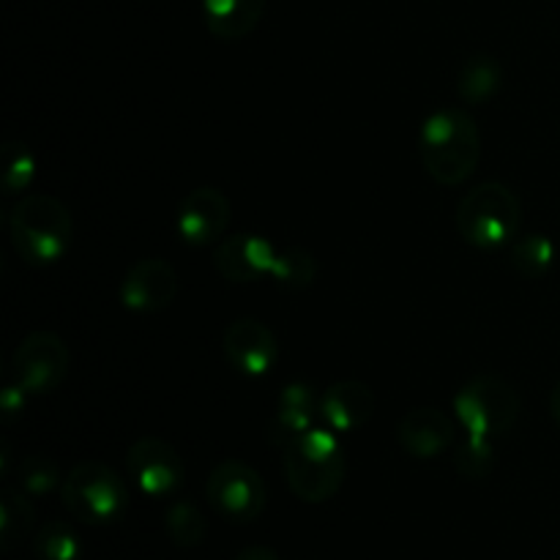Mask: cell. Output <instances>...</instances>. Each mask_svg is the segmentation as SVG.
<instances>
[{"label": "cell", "mask_w": 560, "mask_h": 560, "mask_svg": "<svg viewBox=\"0 0 560 560\" xmlns=\"http://www.w3.org/2000/svg\"><path fill=\"white\" fill-rule=\"evenodd\" d=\"M320 413V402L315 399V392L306 383H290L282 388L277 399L271 421V443L279 448L288 446L299 435L315 427V416Z\"/></svg>", "instance_id": "obj_16"}, {"label": "cell", "mask_w": 560, "mask_h": 560, "mask_svg": "<svg viewBox=\"0 0 560 560\" xmlns=\"http://www.w3.org/2000/svg\"><path fill=\"white\" fill-rule=\"evenodd\" d=\"M317 277V262L301 246H284L279 249L277 268H273V282L282 284L288 290H301L310 288Z\"/></svg>", "instance_id": "obj_25"}, {"label": "cell", "mask_w": 560, "mask_h": 560, "mask_svg": "<svg viewBox=\"0 0 560 560\" xmlns=\"http://www.w3.org/2000/svg\"><path fill=\"white\" fill-rule=\"evenodd\" d=\"M71 353L63 337L52 331H33L14 348L9 377L20 383L31 397H44L60 388L69 375Z\"/></svg>", "instance_id": "obj_7"}, {"label": "cell", "mask_w": 560, "mask_h": 560, "mask_svg": "<svg viewBox=\"0 0 560 560\" xmlns=\"http://www.w3.org/2000/svg\"><path fill=\"white\" fill-rule=\"evenodd\" d=\"M60 498H63L71 517L102 528V525L118 523L124 517L131 495L118 470L96 463V459H85L66 474Z\"/></svg>", "instance_id": "obj_5"}, {"label": "cell", "mask_w": 560, "mask_h": 560, "mask_svg": "<svg viewBox=\"0 0 560 560\" xmlns=\"http://www.w3.org/2000/svg\"><path fill=\"white\" fill-rule=\"evenodd\" d=\"M419 156L435 184H465L481 162V131L474 115L459 107L432 113L421 124Z\"/></svg>", "instance_id": "obj_1"}, {"label": "cell", "mask_w": 560, "mask_h": 560, "mask_svg": "<svg viewBox=\"0 0 560 560\" xmlns=\"http://www.w3.org/2000/svg\"><path fill=\"white\" fill-rule=\"evenodd\" d=\"M399 446L416 459H435L454 446L457 438V424L443 413L441 408L421 405V408L408 410L399 421Z\"/></svg>", "instance_id": "obj_14"}, {"label": "cell", "mask_w": 560, "mask_h": 560, "mask_svg": "<svg viewBox=\"0 0 560 560\" xmlns=\"http://www.w3.org/2000/svg\"><path fill=\"white\" fill-rule=\"evenodd\" d=\"M224 355L230 364L249 377H262L277 366L279 342L271 328L255 317H238L224 328Z\"/></svg>", "instance_id": "obj_13"}, {"label": "cell", "mask_w": 560, "mask_h": 560, "mask_svg": "<svg viewBox=\"0 0 560 560\" xmlns=\"http://www.w3.org/2000/svg\"><path fill=\"white\" fill-rule=\"evenodd\" d=\"M9 233L16 255L27 266L42 268L63 260L74 235V222L66 202L44 191H33L22 195L11 208Z\"/></svg>", "instance_id": "obj_3"}, {"label": "cell", "mask_w": 560, "mask_h": 560, "mask_svg": "<svg viewBox=\"0 0 560 560\" xmlns=\"http://www.w3.org/2000/svg\"><path fill=\"white\" fill-rule=\"evenodd\" d=\"M175 295H178V271L162 257H142L131 262L120 282V304L140 315L164 312Z\"/></svg>", "instance_id": "obj_11"}, {"label": "cell", "mask_w": 560, "mask_h": 560, "mask_svg": "<svg viewBox=\"0 0 560 560\" xmlns=\"http://www.w3.org/2000/svg\"><path fill=\"white\" fill-rule=\"evenodd\" d=\"M230 217H233V208L222 189L197 186L180 200L178 211H175V230L186 244L211 246L224 238Z\"/></svg>", "instance_id": "obj_10"}, {"label": "cell", "mask_w": 560, "mask_h": 560, "mask_svg": "<svg viewBox=\"0 0 560 560\" xmlns=\"http://www.w3.org/2000/svg\"><path fill=\"white\" fill-rule=\"evenodd\" d=\"M284 452V479L290 492L299 501L326 503L342 490L345 476H348V454L339 443V432L331 427H312L304 435L290 441Z\"/></svg>", "instance_id": "obj_2"}, {"label": "cell", "mask_w": 560, "mask_h": 560, "mask_svg": "<svg viewBox=\"0 0 560 560\" xmlns=\"http://www.w3.org/2000/svg\"><path fill=\"white\" fill-rule=\"evenodd\" d=\"M454 416L465 435L495 441L517 424L520 394L503 377L476 375L454 394Z\"/></svg>", "instance_id": "obj_6"}, {"label": "cell", "mask_w": 560, "mask_h": 560, "mask_svg": "<svg viewBox=\"0 0 560 560\" xmlns=\"http://www.w3.org/2000/svg\"><path fill=\"white\" fill-rule=\"evenodd\" d=\"M523 224V206L509 186L485 180L465 191L457 206V230L465 244L495 252L514 241Z\"/></svg>", "instance_id": "obj_4"}, {"label": "cell", "mask_w": 560, "mask_h": 560, "mask_svg": "<svg viewBox=\"0 0 560 560\" xmlns=\"http://www.w3.org/2000/svg\"><path fill=\"white\" fill-rule=\"evenodd\" d=\"M36 178V156L22 140L3 142V195H25Z\"/></svg>", "instance_id": "obj_22"}, {"label": "cell", "mask_w": 560, "mask_h": 560, "mask_svg": "<svg viewBox=\"0 0 560 560\" xmlns=\"http://www.w3.org/2000/svg\"><path fill=\"white\" fill-rule=\"evenodd\" d=\"M503 85V66L492 55L476 52L459 66L457 93L468 104H487Z\"/></svg>", "instance_id": "obj_19"}, {"label": "cell", "mask_w": 560, "mask_h": 560, "mask_svg": "<svg viewBox=\"0 0 560 560\" xmlns=\"http://www.w3.org/2000/svg\"><path fill=\"white\" fill-rule=\"evenodd\" d=\"M164 530H167V536L175 545L191 550V547L202 545V539H206L208 534V525L195 503L175 501L173 506L167 509V514H164Z\"/></svg>", "instance_id": "obj_24"}, {"label": "cell", "mask_w": 560, "mask_h": 560, "mask_svg": "<svg viewBox=\"0 0 560 560\" xmlns=\"http://www.w3.org/2000/svg\"><path fill=\"white\" fill-rule=\"evenodd\" d=\"M27 397H31V394H27L20 383L11 381V377H5V386H3V392H0V416H3L5 424H11L16 416H22Z\"/></svg>", "instance_id": "obj_27"}, {"label": "cell", "mask_w": 560, "mask_h": 560, "mask_svg": "<svg viewBox=\"0 0 560 560\" xmlns=\"http://www.w3.org/2000/svg\"><path fill=\"white\" fill-rule=\"evenodd\" d=\"M459 474L470 481L487 479L492 474V465H495V446L492 441L485 438H465V443L459 446L457 457H454Z\"/></svg>", "instance_id": "obj_26"}, {"label": "cell", "mask_w": 560, "mask_h": 560, "mask_svg": "<svg viewBox=\"0 0 560 560\" xmlns=\"http://www.w3.org/2000/svg\"><path fill=\"white\" fill-rule=\"evenodd\" d=\"M33 552L38 560H82L85 558V545L69 523L49 520L33 536Z\"/></svg>", "instance_id": "obj_20"}, {"label": "cell", "mask_w": 560, "mask_h": 560, "mask_svg": "<svg viewBox=\"0 0 560 560\" xmlns=\"http://www.w3.org/2000/svg\"><path fill=\"white\" fill-rule=\"evenodd\" d=\"M16 479H20V490L27 492L31 498L52 495L58 487H63L58 463L47 457V454H27V457H22L20 468H16Z\"/></svg>", "instance_id": "obj_23"}, {"label": "cell", "mask_w": 560, "mask_h": 560, "mask_svg": "<svg viewBox=\"0 0 560 560\" xmlns=\"http://www.w3.org/2000/svg\"><path fill=\"white\" fill-rule=\"evenodd\" d=\"M266 14V0H202V20L222 42L246 38Z\"/></svg>", "instance_id": "obj_17"}, {"label": "cell", "mask_w": 560, "mask_h": 560, "mask_svg": "<svg viewBox=\"0 0 560 560\" xmlns=\"http://www.w3.org/2000/svg\"><path fill=\"white\" fill-rule=\"evenodd\" d=\"M126 468L137 490L148 498H167L184 485V459L162 438H140L126 452Z\"/></svg>", "instance_id": "obj_9"}, {"label": "cell", "mask_w": 560, "mask_h": 560, "mask_svg": "<svg viewBox=\"0 0 560 560\" xmlns=\"http://www.w3.org/2000/svg\"><path fill=\"white\" fill-rule=\"evenodd\" d=\"M36 528V509L31 495L20 487H3L0 492V550L14 552Z\"/></svg>", "instance_id": "obj_18"}, {"label": "cell", "mask_w": 560, "mask_h": 560, "mask_svg": "<svg viewBox=\"0 0 560 560\" xmlns=\"http://www.w3.org/2000/svg\"><path fill=\"white\" fill-rule=\"evenodd\" d=\"M375 413V394L361 381H337L320 399V416L339 435L361 430Z\"/></svg>", "instance_id": "obj_15"}, {"label": "cell", "mask_w": 560, "mask_h": 560, "mask_svg": "<svg viewBox=\"0 0 560 560\" xmlns=\"http://www.w3.org/2000/svg\"><path fill=\"white\" fill-rule=\"evenodd\" d=\"M550 410H552V419H556L560 427V381L556 383V388H552L550 394Z\"/></svg>", "instance_id": "obj_29"}, {"label": "cell", "mask_w": 560, "mask_h": 560, "mask_svg": "<svg viewBox=\"0 0 560 560\" xmlns=\"http://www.w3.org/2000/svg\"><path fill=\"white\" fill-rule=\"evenodd\" d=\"M509 260H512V268L520 277L539 279L545 277L552 268V262H556V244L541 233L520 235L512 244Z\"/></svg>", "instance_id": "obj_21"}, {"label": "cell", "mask_w": 560, "mask_h": 560, "mask_svg": "<svg viewBox=\"0 0 560 560\" xmlns=\"http://www.w3.org/2000/svg\"><path fill=\"white\" fill-rule=\"evenodd\" d=\"M235 560H282L271 547H262V545H249L235 556Z\"/></svg>", "instance_id": "obj_28"}, {"label": "cell", "mask_w": 560, "mask_h": 560, "mask_svg": "<svg viewBox=\"0 0 560 560\" xmlns=\"http://www.w3.org/2000/svg\"><path fill=\"white\" fill-rule=\"evenodd\" d=\"M208 503L230 523H252L266 509V481L252 465L241 459H224L208 474Z\"/></svg>", "instance_id": "obj_8"}, {"label": "cell", "mask_w": 560, "mask_h": 560, "mask_svg": "<svg viewBox=\"0 0 560 560\" xmlns=\"http://www.w3.org/2000/svg\"><path fill=\"white\" fill-rule=\"evenodd\" d=\"M279 249L257 233L224 235L217 244L213 266L228 282L252 284L262 277H273Z\"/></svg>", "instance_id": "obj_12"}]
</instances>
